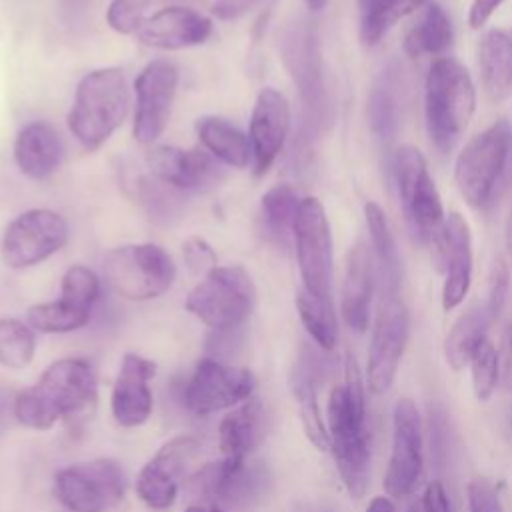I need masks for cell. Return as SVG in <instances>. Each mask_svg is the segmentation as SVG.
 <instances>
[{
  "label": "cell",
  "mask_w": 512,
  "mask_h": 512,
  "mask_svg": "<svg viewBox=\"0 0 512 512\" xmlns=\"http://www.w3.org/2000/svg\"><path fill=\"white\" fill-rule=\"evenodd\" d=\"M304 2L310 10H322L328 4V0H304Z\"/></svg>",
  "instance_id": "obj_53"
},
{
  "label": "cell",
  "mask_w": 512,
  "mask_h": 512,
  "mask_svg": "<svg viewBox=\"0 0 512 512\" xmlns=\"http://www.w3.org/2000/svg\"><path fill=\"white\" fill-rule=\"evenodd\" d=\"M510 148V126L498 120L472 136L460 150L454 164V182L460 196L470 206L482 208L490 200Z\"/></svg>",
  "instance_id": "obj_9"
},
{
  "label": "cell",
  "mask_w": 512,
  "mask_h": 512,
  "mask_svg": "<svg viewBox=\"0 0 512 512\" xmlns=\"http://www.w3.org/2000/svg\"><path fill=\"white\" fill-rule=\"evenodd\" d=\"M178 90V68L164 58L150 60L134 80L132 134L140 144L156 142L168 126Z\"/></svg>",
  "instance_id": "obj_16"
},
{
  "label": "cell",
  "mask_w": 512,
  "mask_h": 512,
  "mask_svg": "<svg viewBox=\"0 0 512 512\" xmlns=\"http://www.w3.org/2000/svg\"><path fill=\"white\" fill-rule=\"evenodd\" d=\"M420 508H422V512H450V500L446 496V490H444L442 482L432 480L426 486Z\"/></svg>",
  "instance_id": "obj_45"
},
{
  "label": "cell",
  "mask_w": 512,
  "mask_h": 512,
  "mask_svg": "<svg viewBox=\"0 0 512 512\" xmlns=\"http://www.w3.org/2000/svg\"><path fill=\"white\" fill-rule=\"evenodd\" d=\"M134 190H136V200L140 202V206L156 222L166 224L172 218H176L182 210L184 192L162 182L160 178H156L152 174L140 176L134 184Z\"/></svg>",
  "instance_id": "obj_36"
},
{
  "label": "cell",
  "mask_w": 512,
  "mask_h": 512,
  "mask_svg": "<svg viewBox=\"0 0 512 512\" xmlns=\"http://www.w3.org/2000/svg\"><path fill=\"white\" fill-rule=\"evenodd\" d=\"M184 512H226V510L212 502H198V504H190Z\"/></svg>",
  "instance_id": "obj_51"
},
{
  "label": "cell",
  "mask_w": 512,
  "mask_h": 512,
  "mask_svg": "<svg viewBox=\"0 0 512 512\" xmlns=\"http://www.w3.org/2000/svg\"><path fill=\"white\" fill-rule=\"evenodd\" d=\"M154 0H110L106 20L118 34H136Z\"/></svg>",
  "instance_id": "obj_41"
},
{
  "label": "cell",
  "mask_w": 512,
  "mask_h": 512,
  "mask_svg": "<svg viewBox=\"0 0 512 512\" xmlns=\"http://www.w3.org/2000/svg\"><path fill=\"white\" fill-rule=\"evenodd\" d=\"M14 402H16V394L6 384L0 382V434L8 430L12 420H16Z\"/></svg>",
  "instance_id": "obj_48"
},
{
  "label": "cell",
  "mask_w": 512,
  "mask_h": 512,
  "mask_svg": "<svg viewBox=\"0 0 512 512\" xmlns=\"http://www.w3.org/2000/svg\"><path fill=\"white\" fill-rule=\"evenodd\" d=\"M184 306L216 332L236 330L256 306V286L242 266H216L188 292Z\"/></svg>",
  "instance_id": "obj_5"
},
{
  "label": "cell",
  "mask_w": 512,
  "mask_h": 512,
  "mask_svg": "<svg viewBox=\"0 0 512 512\" xmlns=\"http://www.w3.org/2000/svg\"><path fill=\"white\" fill-rule=\"evenodd\" d=\"M296 310L312 340L326 352L334 350L338 340V324L332 300H322L300 288L296 294Z\"/></svg>",
  "instance_id": "obj_35"
},
{
  "label": "cell",
  "mask_w": 512,
  "mask_h": 512,
  "mask_svg": "<svg viewBox=\"0 0 512 512\" xmlns=\"http://www.w3.org/2000/svg\"><path fill=\"white\" fill-rule=\"evenodd\" d=\"M36 352V338L30 326L16 318L0 316V364L12 370L28 366Z\"/></svg>",
  "instance_id": "obj_37"
},
{
  "label": "cell",
  "mask_w": 512,
  "mask_h": 512,
  "mask_svg": "<svg viewBox=\"0 0 512 512\" xmlns=\"http://www.w3.org/2000/svg\"><path fill=\"white\" fill-rule=\"evenodd\" d=\"M194 128L200 146L224 166L246 168L248 164H252L250 138L232 122L220 116H202L196 120Z\"/></svg>",
  "instance_id": "obj_30"
},
{
  "label": "cell",
  "mask_w": 512,
  "mask_h": 512,
  "mask_svg": "<svg viewBox=\"0 0 512 512\" xmlns=\"http://www.w3.org/2000/svg\"><path fill=\"white\" fill-rule=\"evenodd\" d=\"M68 222L54 210L30 208L18 214L4 230L2 260L8 268H32L64 248Z\"/></svg>",
  "instance_id": "obj_13"
},
{
  "label": "cell",
  "mask_w": 512,
  "mask_h": 512,
  "mask_svg": "<svg viewBox=\"0 0 512 512\" xmlns=\"http://www.w3.org/2000/svg\"><path fill=\"white\" fill-rule=\"evenodd\" d=\"M408 334L410 314L402 296H380L366 366V386L372 394L382 396L392 388L408 342Z\"/></svg>",
  "instance_id": "obj_12"
},
{
  "label": "cell",
  "mask_w": 512,
  "mask_h": 512,
  "mask_svg": "<svg viewBox=\"0 0 512 512\" xmlns=\"http://www.w3.org/2000/svg\"><path fill=\"white\" fill-rule=\"evenodd\" d=\"M502 2L504 0H472L470 10H468L470 28L476 30V28L484 26L490 20V16L500 8Z\"/></svg>",
  "instance_id": "obj_46"
},
{
  "label": "cell",
  "mask_w": 512,
  "mask_h": 512,
  "mask_svg": "<svg viewBox=\"0 0 512 512\" xmlns=\"http://www.w3.org/2000/svg\"><path fill=\"white\" fill-rule=\"evenodd\" d=\"M294 246L302 288L322 300H332V232L324 204L316 196L300 202Z\"/></svg>",
  "instance_id": "obj_11"
},
{
  "label": "cell",
  "mask_w": 512,
  "mask_h": 512,
  "mask_svg": "<svg viewBox=\"0 0 512 512\" xmlns=\"http://www.w3.org/2000/svg\"><path fill=\"white\" fill-rule=\"evenodd\" d=\"M64 146L58 130L46 120L28 122L14 140V160L18 170L32 178L44 180L52 176L62 160Z\"/></svg>",
  "instance_id": "obj_25"
},
{
  "label": "cell",
  "mask_w": 512,
  "mask_h": 512,
  "mask_svg": "<svg viewBox=\"0 0 512 512\" xmlns=\"http://www.w3.org/2000/svg\"><path fill=\"white\" fill-rule=\"evenodd\" d=\"M312 362L308 358H302L298 366L294 368V378H292V392L298 404V414L300 422L304 428V434L308 440L318 448V450H330V438H328V428L326 422L320 414L318 398H316V386L310 370Z\"/></svg>",
  "instance_id": "obj_32"
},
{
  "label": "cell",
  "mask_w": 512,
  "mask_h": 512,
  "mask_svg": "<svg viewBox=\"0 0 512 512\" xmlns=\"http://www.w3.org/2000/svg\"><path fill=\"white\" fill-rule=\"evenodd\" d=\"M376 288L372 252L366 242L358 240L346 254L342 280V316L348 328L362 334L370 322V304Z\"/></svg>",
  "instance_id": "obj_24"
},
{
  "label": "cell",
  "mask_w": 512,
  "mask_h": 512,
  "mask_svg": "<svg viewBox=\"0 0 512 512\" xmlns=\"http://www.w3.org/2000/svg\"><path fill=\"white\" fill-rule=\"evenodd\" d=\"M54 494L70 512H110L124 498V472L112 458L66 466L54 476Z\"/></svg>",
  "instance_id": "obj_10"
},
{
  "label": "cell",
  "mask_w": 512,
  "mask_h": 512,
  "mask_svg": "<svg viewBox=\"0 0 512 512\" xmlns=\"http://www.w3.org/2000/svg\"><path fill=\"white\" fill-rule=\"evenodd\" d=\"M430 252L436 268L444 272L442 308L454 310L464 302L472 284V234L462 214L446 216L442 234Z\"/></svg>",
  "instance_id": "obj_18"
},
{
  "label": "cell",
  "mask_w": 512,
  "mask_h": 512,
  "mask_svg": "<svg viewBox=\"0 0 512 512\" xmlns=\"http://www.w3.org/2000/svg\"><path fill=\"white\" fill-rule=\"evenodd\" d=\"M212 34V20L186 6H166L146 16L136 36L158 50H184L204 44Z\"/></svg>",
  "instance_id": "obj_23"
},
{
  "label": "cell",
  "mask_w": 512,
  "mask_h": 512,
  "mask_svg": "<svg viewBox=\"0 0 512 512\" xmlns=\"http://www.w3.org/2000/svg\"><path fill=\"white\" fill-rule=\"evenodd\" d=\"M408 512H422V508H418V506H412Z\"/></svg>",
  "instance_id": "obj_54"
},
{
  "label": "cell",
  "mask_w": 512,
  "mask_h": 512,
  "mask_svg": "<svg viewBox=\"0 0 512 512\" xmlns=\"http://www.w3.org/2000/svg\"><path fill=\"white\" fill-rule=\"evenodd\" d=\"M302 198L290 184H276L262 194L260 200V234L266 242L286 248L294 240V224Z\"/></svg>",
  "instance_id": "obj_29"
},
{
  "label": "cell",
  "mask_w": 512,
  "mask_h": 512,
  "mask_svg": "<svg viewBox=\"0 0 512 512\" xmlns=\"http://www.w3.org/2000/svg\"><path fill=\"white\" fill-rule=\"evenodd\" d=\"M266 0H214L212 14L218 20H238Z\"/></svg>",
  "instance_id": "obj_44"
},
{
  "label": "cell",
  "mask_w": 512,
  "mask_h": 512,
  "mask_svg": "<svg viewBox=\"0 0 512 512\" xmlns=\"http://www.w3.org/2000/svg\"><path fill=\"white\" fill-rule=\"evenodd\" d=\"M150 174L182 192H208L224 176V164L204 148L154 146L146 152Z\"/></svg>",
  "instance_id": "obj_20"
},
{
  "label": "cell",
  "mask_w": 512,
  "mask_h": 512,
  "mask_svg": "<svg viewBox=\"0 0 512 512\" xmlns=\"http://www.w3.org/2000/svg\"><path fill=\"white\" fill-rule=\"evenodd\" d=\"M96 398V376L82 358L52 362L40 380L16 394V420L32 430H48L60 418L72 416Z\"/></svg>",
  "instance_id": "obj_2"
},
{
  "label": "cell",
  "mask_w": 512,
  "mask_h": 512,
  "mask_svg": "<svg viewBox=\"0 0 512 512\" xmlns=\"http://www.w3.org/2000/svg\"><path fill=\"white\" fill-rule=\"evenodd\" d=\"M392 170L412 236L432 248L442 234L446 214L424 154L416 146L404 144L394 154Z\"/></svg>",
  "instance_id": "obj_8"
},
{
  "label": "cell",
  "mask_w": 512,
  "mask_h": 512,
  "mask_svg": "<svg viewBox=\"0 0 512 512\" xmlns=\"http://www.w3.org/2000/svg\"><path fill=\"white\" fill-rule=\"evenodd\" d=\"M366 512H396V508L388 496H376L370 500Z\"/></svg>",
  "instance_id": "obj_50"
},
{
  "label": "cell",
  "mask_w": 512,
  "mask_h": 512,
  "mask_svg": "<svg viewBox=\"0 0 512 512\" xmlns=\"http://www.w3.org/2000/svg\"><path fill=\"white\" fill-rule=\"evenodd\" d=\"M182 256H184L186 266L194 274H208L212 268L218 266V258H216L214 248L200 236H190L182 244Z\"/></svg>",
  "instance_id": "obj_42"
},
{
  "label": "cell",
  "mask_w": 512,
  "mask_h": 512,
  "mask_svg": "<svg viewBox=\"0 0 512 512\" xmlns=\"http://www.w3.org/2000/svg\"><path fill=\"white\" fill-rule=\"evenodd\" d=\"M266 434V410L258 398H248L228 412L218 426V440L224 458L246 460L260 446Z\"/></svg>",
  "instance_id": "obj_26"
},
{
  "label": "cell",
  "mask_w": 512,
  "mask_h": 512,
  "mask_svg": "<svg viewBox=\"0 0 512 512\" xmlns=\"http://www.w3.org/2000/svg\"><path fill=\"white\" fill-rule=\"evenodd\" d=\"M426 0H360V40L366 46L378 44L388 30Z\"/></svg>",
  "instance_id": "obj_33"
},
{
  "label": "cell",
  "mask_w": 512,
  "mask_h": 512,
  "mask_svg": "<svg viewBox=\"0 0 512 512\" xmlns=\"http://www.w3.org/2000/svg\"><path fill=\"white\" fill-rule=\"evenodd\" d=\"M130 112V88L116 66L88 72L76 86L68 130L86 150H98Z\"/></svg>",
  "instance_id": "obj_3"
},
{
  "label": "cell",
  "mask_w": 512,
  "mask_h": 512,
  "mask_svg": "<svg viewBox=\"0 0 512 512\" xmlns=\"http://www.w3.org/2000/svg\"><path fill=\"white\" fill-rule=\"evenodd\" d=\"M476 108V90L468 70L454 58H436L426 74L424 84V116L432 144L440 152H448Z\"/></svg>",
  "instance_id": "obj_4"
},
{
  "label": "cell",
  "mask_w": 512,
  "mask_h": 512,
  "mask_svg": "<svg viewBox=\"0 0 512 512\" xmlns=\"http://www.w3.org/2000/svg\"><path fill=\"white\" fill-rule=\"evenodd\" d=\"M364 216H366V226H368V236L372 246L370 252L374 260L378 296L400 294L402 266H400V254H398L388 218L376 202L364 204Z\"/></svg>",
  "instance_id": "obj_27"
},
{
  "label": "cell",
  "mask_w": 512,
  "mask_h": 512,
  "mask_svg": "<svg viewBox=\"0 0 512 512\" xmlns=\"http://www.w3.org/2000/svg\"><path fill=\"white\" fill-rule=\"evenodd\" d=\"M308 512H330V510H322V508H314V510H308Z\"/></svg>",
  "instance_id": "obj_55"
},
{
  "label": "cell",
  "mask_w": 512,
  "mask_h": 512,
  "mask_svg": "<svg viewBox=\"0 0 512 512\" xmlns=\"http://www.w3.org/2000/svg\"><path fill=\"white\" fill-rule=\"evenodd\" d=\"M156 374V364L140 354L128 352L122 356L118 376L112 386L110 408L114 420L124 428L144 424L152 414L150 378Z\"/></svg>",
  "instance_id": "obj_22"
},
{
  "label": "cell",
  "mask_w": 512,
  "mask_h": 512,
  "mask_svg": "<svg viewBox=\"0 0 512 512\" xmlns=\"http://www.w3.org/2000/svg\"><path fill=\"white\" fill-rule=\"evenodd\" d=\"M472 390L480 402H488L500 382V354L486 338L478 344L470 358Z\"/></svg>",
  "instance_id": "obj_38"
},
{
  "label": "cell",
  "mask_w": 512,
  "mask_h": 512,
  "mask_svg": "<svg viewBox=\"0 0 512 512\" xmlns=\"http://www.w3.org/2000/svg\"><path fill=\"white\" fill-rule=\"evenodd\" d=\"M452 24L444 8L436 2L426 4L424 12L410 26L404 36V50L408 56H440L452 46Z\"/></svg>",
  "instance_id": "obj_31"
},
{
  "label": "cell",
  "mask_w": 512,
  "mask_h": 512,
  "mask_svg": "<svg viewBox=\"0 0 512 512\" xmlns=\"http://www.w3.org/2000/svg\"><path fill=\"white\" fill-rule=\"evenodd\" d=\"M506 246L512 252V210H510V216H508V222H506Z\"/></svg>",
  "instance_id": "obj_52"
},
{
  "label": "cell",
  "mask_w": 512,
  "mask_h": 512,
  "mask_svg": "<svg viewBox=\"0 0 512 512\" xmlns=\"http://www.w3.org/2000/svg\"><path fill=\"white\" fill-rule=\"evenodd\" d=\"M368 124L378 140H392L398 130V104L388 84H378L368 96Z\"/></svg>",
  "instance_id": "obj_39"
},
{
  "label": "cell",
  "mask_w": 512,
  "mask_h": 512,
  "mask_svg": "<svg viewBox=\"0 0 512 512\" xmlns=\"http://www.w3.org/2000/svg\"><path fill=\"white\" fill-rule=\"evenodd\" d=\"M280 52L302 100V126L316 134L330 118V102L314 26L308 20L292 22L282 34Z\"/></svg>",
  "instance_id": "obj_7"
},
{
  "label": "cell",
  "mask_w": 512,
  "mask_h": 512,
  "mask_svg": "<svg viewBox=\"0 0 512 512\" xmlns=\"http://www.w3.org/2000/svg\"><path fill=\"white\" fill-rule=\"evenodd\" d=\"M60 2V8L64 14H68L72 20L80 18L86 14V10L90 8L92 0H58Z\"/></svg>",
  "instance_id": "obj_49"
},
{
  "label": "cell",
  "mask_w": 512,
  "mask_h": 512,
  "mask_svg": "<svg viewBox=\"0 0 512 512\" xmlns=\"http://www.w3.org/2000/svg\"><path fill=\"white\" fill-rule=\"evenodd\" d=\"M196 452L198 440L192 436H176L168 440L138 472V498L152 510L170 508L178 494V480Z\"/></svg>",
  "instance_id": "obj_19"
},
{
  "label": "cell",
  "mask_w": 512,
  "mask_h": 512,
  "mask_svg": "<svg viewBox=\"0 0 512 512\" xmlns=\"http://www.w3.org/2000/svg\"><path fill=\"white\" fill-rule=\"evenodd\" d=\"M60 296H64L80 306L92 308V304L100 296V278L94 274V270H90L82 264L70 266L62 276Z\"/></svg>",
  "instance_id": "obj_40"
},
{
  "label": "cell",
  "mask_w": 512,
  "mask_h": 512,
  "mask_svg": "<svg viewBox=\"0 0 512 512\" xmlns=\"http://www.w3.org/2000/svg\"><path fill=\"white\" fill-rule=\"evenodd\" d=\"M90 310L92 308L80 306V304L60 296L58 300L40 302V304L30 306L26 312V318H28V324L40 332L64 334V332L82 328L90 318Z\"/></svg>",
  "instance_id": "obj_34"
},
{
  "label": "cell",
  "mask_w": 512,
  "mask_h": 512,
  "mask_svg": "<svg viewBox=\"0 0 512 512\" xmlns=\"http://www.w3.org/2000/svg\"><path fill=\"white\" fill-rule=\"evenodd\" d=\"M498 354H500V380L506 390H512V322L504 332L502 350Z\"/></svg>",
  "instance_id": "obj_47"
},
{
  "label": "cell",
  "mask_w": 512,
  "mask_h": 512,
  "mask_svg": "<svg viewBox=\"0 0 512 512\" xmlns=\"http://www.w3.org/2000/svg\"><path fill=\"white\" fill-rule=\"evenodd\" d=\"M102 274L116 294L128 300H152L172 286L176 264L158 244H124L104 254Z\"/></svg>",
  "instance_id": "obj_6"
},
{
  "label": "cell",
  "mask_w": 512,
  "mask_h": 512,
  "mask_svg": "<svg viewBox=\"0 0 512 512\" xmlns=\"http://www.w3.org/2000/svg\"><path fill=\"white\" fill-rule=\"evenodd\" d=\"M424 474V436L422 420L410 398H400L392 412V450L384 474L388 498L410 496Z\"/></svg>",
  "instance_id": "obj_15"
},
{
  "label": "cell",
  "mask_w": 512,
  "mask_h": 512,
  "mask_svg": "<svg viewBox=\"0 0 512 512\" xmlns=\"http://www.w3.org/2000/svg\"><path fill=\"white\" fill-rule=\"evenodd\" d=\"M468 510L470 512H504L496 486L486 478H472L468 482Z\"/></svg>",
  "instance_id": "obj_43"
},
{
  "label": "cell",
  "mask_w": 512,
  "mask_h": 512,
  "mask_svg": "<svg viewBox=\"0 0 512 512\" xmlns=\"http://www.w3.org/2000/svg\"><path fill=\"white\" fill-rule=\"evenodd\" d=\"M482 88L492 100H502L512 88V32L488 30L478 42Z\"/></svg>",
  "instance_id": "obj_28"
},
{
  "label": "cell",
  "mask_w": 512,
  "mask_h": 512,
  "mask_svg": "<svg viewBox=\"0 0 512 512\" xmlns=\"http://www.w3.org/2000/svg\"><path fill=\"white\" fill-rule=\"evenodd\" d=\"M254 384V374L248 368L202 358L186 384V406L200 416L232 408L252 396Z\"/></svg>",
  "instance_id": "obj_17"
},
{
  "label": "cell",
  "mask_w": 512,
  "mask_h": 512,
  "mask_svg": "<svg viewBox=\"0 0 512 512\" xmlns=\"http://www.w3.org/2000/svg\"><path fill=\"white\" fill-rule=\"evenodd\" d=\"M290 132V104L286 96L268 86L256 96L250 116V146L254 176H264L282 152Z\"/></svg>",
  "instance_id": "obj_21"
},
{
  "label": "cell",
  "mask_w": 512,
  "mask_h": 512,
  "mask_svg": "<svg viewBox=\"0 0 512 512\" xmlns=\"http://www.w3.org/2000/svg\"><path fill=\"white\" fill-rule=\"evenodd\" d=\"M330 450L346 492L364 496L370 480V442L366 432V394L358 362L346 356L344 384L332 388L326 404Z\"/></svg>",
  "instance_id": "obj_1"
},
{
  "label": "cell",
  "mask_w": 512,
  "mask_h": 512,
  "mask_svg": "<svg viewBox=\"0 0 512 512\" xmlns=\"http://www.w3.org/2000/svg\"><path fill=\"white\" fill-rule=\"evenodd\" d=\"M508 268L502 260L492 264L486 292L482 300L470 304L458 320L452 324L450 332L444 340V358L452 370H462L470 364V358L480 342L486 340V332L490 324L498 318L504 308L506 294H508Z\"/></svg>",
  "instance_id": "obj_14"
}]
</instances>
